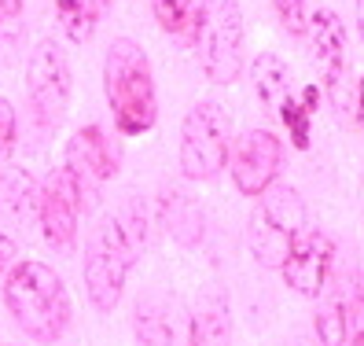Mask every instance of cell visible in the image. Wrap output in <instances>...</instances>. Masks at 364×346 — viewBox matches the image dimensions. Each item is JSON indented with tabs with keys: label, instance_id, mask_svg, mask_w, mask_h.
I'll use <instances>...</instances> for the list:
<instances>
[{
	"label": "cell",
	"instance_id": "obj_20",
	"mask_svg": "<svg viewBox=\"0 0 364 346\" xmlns=\"http://www.w3.org/2000/svg\"><path fill=\"white\" fill-rule=\"evenodd\" d=\"M0 206H4L11 218H26L37 206V192H33V181L26 173H11V177L0 181Z\"/></svg>",
	"mask_w": 364,
	"mask_h": 346
},
{
	"label": "cell",
	"instance_id": "obj_23",
	"mask_svg": "<svg viewBox=\"0 0 364 346\" xmlns=\"http://www.w3.org/2000/svg\"><path fill=\"white\" fill-rule=\"evenodd\" d=\"M23 37V0H0V45H15Z\"/></svg>",
	"mask_w": 364,
	"mask_h": 346
},
{
	"label": "cell",
	"instance_id": "obj_11",
	"mask_svg": "<svg viewBox=\"0 0 364 346\" xmlns=\"http://www.w3.org/2000/svg\"><path fill=\"white\" fill-rule=\"evenodd\" d=\"M309 33H313V52L316 63L324 70V85L335 100V107H346L350 93H346V26L331 8H320L309 19Z\"/></svg>",
	"mask_w": 364,
	"mask_h": 346
},
{
	"label": "cell",
	"instance_id": "obj_7",
	"mask_svg": "<svg viewBox=\"0 0 364 346\" xmlns=\"http://www.w3.org/2000/svg\"><path fill=\"white\" fill-rule=\"evenodd\" d=\"M30 111L41 129H55L70 103V63L55 41H41L26 67Z\"/></svg>",
	"mask_w": 364,
	"mask_h": 346
},
{
	"label": "cell",
	"instance_id": "obj_19",
	"mask_svg": "<svg viewBox=\"0 0 364 346\" xmlns=\"http://www.w3.org/2000/svg\"><path fill=\"white\" fill-rule=\"evenodd\" d=\"M133 332H136V342L140 346H173V324H169V317L155 306V302L136 306Z\"/></svg>",
	"mask_w": 364,
	"mask_h": 346
},
{
	"label": "cell",
	"instance_id": "obj_9",
	"mask_svg": "<svg viewBox=\"0 0 364 346\" xmlns=\"http://www.w3.org/2000/svg\"><path fill=\"white\" fill-rule=\"evenodd\" d=\"M335 269V240L324 229H302L298 240L287 251V262L280 266L287 288H294L306 298H320L331 284Z\"/></svg>",
	"mask_w": 364,
	"mask_h": 346
},
{
	"label": "cell",
	"instance_id": "obj_21",
	"mask_svg": "<svg viewBox=\"0 0 364 346\" xmlns=\"http://www.w3.org/2000/svg\"><path fill=\"white\" fill-rule=\"evenodd\" d=\"M346 346H364V273L353 276L346 291Z\"/></svg>",
	"mask_w": 364,
	"mask_h": 346
},
{
	"label": "cell",
	"instance_id": "obj_10",
	"mask_svg": "<svg viewBox=\"0 0 364 346\" xmlns=\"http://www.w3.org/2000/svg\"><path fill=\"white\" fill-rule=\"evenodd\" d=\"M284 159V144L269 129H247L232 147V181L243 196L258 199L269 184H276Z\"/></svg>",
	"mask_w": 364,
	"mask_h": 346
},
{
	"label": "cell",
	"instance_id": "obj_25",
	"mask_svg": "<svg viewBox=\"0 0 364 346\" xmlns=\"http://www.w3.org/2000/svg\"><path fill=\"white\" fill-rule=\"evenodd\" d=\"M287 33H306V0H272Z\"/></svg>",
	"mask_w": 364,
	"mask_h": 346
},
{
	"label": "cell",
	"instance_id": "obj_27",
	"mask_svg": "<svg viewBox=\"0 0 364 346\" xmlns=\"http://www.w3.org/2000/svg\"><path fill=\"white\" fill-rule=\"evenodd\" d=\"M357 122H360V129H364V78H360V85H357Z\"/></svg>",
	"mask_w": 364,
	"mask_h": 346
},
{
	"label": "cell",
	"instance_id": "obj_15",
	"mask_svg": "<svg viewBox=\"0 0 364 346\" xmlns=\"http://www.w3.org/2000/svg\"><path fill=\"white\" fill-rule=\"evenodd\" d=\"M313 328L324 346H346V288L320 295V310H316Z\"/></svg>",
	"mask_w": 364,
	"mask_h": 346
},
{
	"label": "cell",
	"instance_id": "obj_26",
	"mask_svg": "<svg viewBox=\"0 0 364 346\" xmlns=\"http://www.w3.org/2000/svg\"><path fill=\"white\" fill-rule=\"evenodd\" d=\"M11 269H15V240L0 232V280H8Z\"/></svg>",
	"mask_w": 364,
	"mask_h": 346
},
{
	"label": "cell",
	"instance_id": "obj_5",
	"mask_svg": "<svg viewBox=\"0 0 364 346\" xmlns=\"http://www.w3.org/2000/svg\"><path fill=\"white\" fill-rule=\"evenodd\" d=\"M302 229H306V203L298 196V188L269 184L258 196V206H254L250 229H247L254 262L265 269H280Z\"/></svg>",
	"mask_w": 364,
	"mask_h": 346
},
{
	"label": "cell",
	"instance_id": "obj_24",
	"mask_svg": "<svg viewBox=\"0 0 364 346\" xmlns=\"http://www.w3.org/2000/svg\"><path fill=\"white\" fill-rule=\"evenodd\" d=\"M15 137H18V118L8 96H0V159H8L15 151Z\"/></svg>",
	"mask_w": 364,
	"mask_h": 346
},
{
	"label": "cell",
	"instance_id": "obj_28",
	"mask_svg": "<svg viewBox=\"0 0 364 346\" xmlns=\"http://www.w3.org/2000/svg\"><path fill=\"white\" fill-rule=\"evenodd\" d=\"M357 30H360V41H364V0H357Z\"/></svg>",
	"mask_w": 364,
	"mask_h": 346
},
{
	"label": "cell",
	"instance_id": "obj_14",
	"mask_svg": "<svg viewBox=\"0 0 364 346\" xmlns=\"http://www.w3.org/2000/svg\"><path fill=\"white\" fill-rule=\"evenodd\" d=\"M250 78H254V93L265 103V111H276L291 100V74H287V63L272 52H262L250 67Z\"/></svg>",
	"mask_w": 364,
	"mask_h": 346
},
{
	"label": "cell",
	"instance_id": "obj_6",
	"mask_svg": "<svg viewBox=\"0 0 364 346\" xmlns=\"http://www.w3.org/2000/svg\"><path fill=\"white\" fill-rule=\"evenodd\" d=\"M232 122L218 100H199L181 125V169L188 181H213L228 162Z\"/></svg>",
	"mask_w": 364,
	"mask_h": 346
},
{
	"label": "cell",
	"instance_id": "obj_17",
	"mask_svg": "<svg viewBox=\"0 0 364 346\" xmlns=\"http://www.w3.org/2000/svg\"><path fill=\"white\" fill-rule=\"evenodd\" d=\"M316 103H320V89L316 85H309V89L302 93V100H287L280 107V118L287 125V137L298 151H306L309 147V122H313V111H316Z\"/></svg>",
	"mask_w": 364,
	"mask_h": 346
},
{
	"label": "cell",
	"instance_id": "obj_1",
	"mask_svg": "<svg viewBox=\"0 0 364 346\" xmlns=\"http://www.w3.org/2000/svg\"><path fill=\"white\" fill-rule=\"evenodd\" d=\"M144 243H147V218L136 203L103 218L92 229L89 243H85V291H89L96 313H111L122 302L125 276L140 258Z\"/></svg>",
	"mask_w": 364,
	"mask_h": 346
},
{
	"label": "cell",
	"instance_id": "obj_4",
	"mask_svg": "<svg viewBox=\"0 0 364 346\" xmlns=\"http://www.w3.org/2000/svg\"><path fill=\"white\" fill-rule=\"evenodd\" d=\"M199 67L213 85H232L243 74V11L235 0H203L191 15Z\"/></svg>",
	"mask_w": 364,
	"mask_h": 346
},
{
	"label": "cell",
	"instance_id": "obj_13",
	"mask_svg": "<svg viewBox=\"0 0 364 346\" xmlns=\"http://www.w3.org/2000/svg\"><path fill=\"white\" fill-rule=\"evenodd\" d=\"M232 339V320H228V302L221 295H206L188 324V346H228Z\"/></svg>",
	"mask_w": 364,
	"mask_h": 346
},
{
	"label": "cell",
	"instance_id": "obj_16",
	"mask_svg": "<svg viewBox=\"0 0 364 346\" xmlns=\"http://www.w3.org/2000/svg\"><path fill=\"white\" fill-rule=\"evenodd\" d=\"M55 15L63 23V33H67L74 45H85V41H92V33H96L100 0H55Z\"/></svg>",
	"mask_w": 364,
	"mask_h": 346
},
{
	"label": "cell",
	"instance_id": "obj_2",
	"mask_svg": "<svg viewBox=\"0 0 364 346\" xmlns=\"http://www.w3.org/2000/svg\"><path fill=\"white\" fill-rule=\"evenodd\" d=\"M103 96L122 137H144L159 122L155 74L147 52L129 37L111 41L103 59Z\"/></svg>",
	"mask_w": 364,
	"mask_h": 346
},
{
	"label": "cell",
	"instance_id": "obj_8",
	"mask_svg": "<svg viewBox=\"0 0 364 346\" xmlns=\"http://www.w3.org/2000/svg\"><path fill=\"white\" fill-rule=\"evenodd\" d=\"M77 210H81V188L74 181V173L63 166L52 169L45 184L37 192V218H41V232L45 243L55 251H74L77 243Z\"/></svg>",
	"mask_w": 364,
	"mask_h": 346
},
{
	"label": "cell",
	"instance_id": "obj_18",
	"mask_svg": "<svg viewBox=\"0 0 364 346\" xmlns=\"http://www.w3.org/2000/svg\"><path fill=\"white\" fill-rule=\"evenodd\" d=\"M166 225L173 229V236L184 247H196L203 240V210L188 203L184 196H177V192L166 199Z\"/></svg>",
	"mask_w": 364,
	"mask_h": 346
},
{
	"label": "cell",
	"instance_id": "obj_12",
	"mask_svg": "<svg viewBox=\"0 0 364 346\" xmlns=\"http://www.w3.org/2000/svg\"><path fill=\"white\" fill-rule=\"evenodd\" d=\"M67 169L74 173L81 196H89L96 184L118 173V151L100 125H85L74 133V140L67 144Z\"/></svg>",
	"mask_w": 364,
	"mask_h": 346
},
{
	"label": "cell",
	"instance_id": "obj_22",
	"mask_svg": "<svg viewBox=\"0 0 364 346\" xmlns=\"http://www.w3.org/2000/svg\"><path fill=\"white\" fill-rule=\"evenodd\" d=\"M151 8L166 33H184L196 15V0H151Z\"/></svg>",
	"mask_w": 364,
	"mask_h": 346
},
{
	"label": "cell",
	"instance_id": "obj_3",
	"mask_svg": "<svg viewBox=\"0 0 364 346\" xmlns=\"http://www.w3.org/2000/svg\"><path fill=\"white\" fill-rule=\"evenodd\" d=\"M4 306L33 342H59L70 328V295L63 288V276L45 266L23 258L4 280Z\"/></svg>",
	"mask_w": 364,
	"mask_h": 346
}]
</instances>
